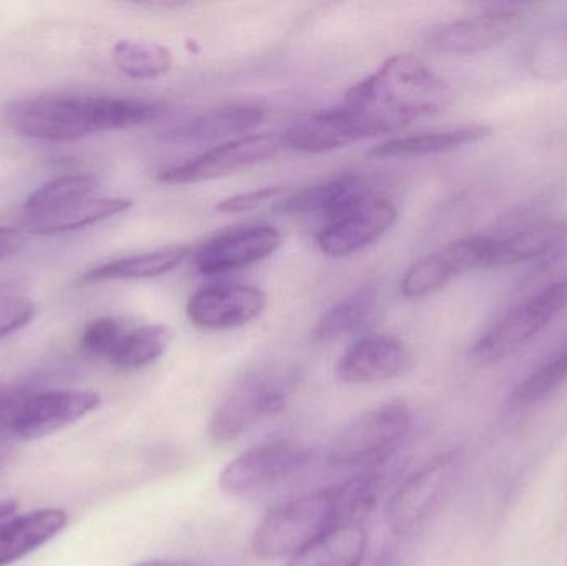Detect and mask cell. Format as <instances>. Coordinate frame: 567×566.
Listing matches in <instances>:
<instances>
[{
    "instance_id": "cell-1",
    "label": "cell",
    "mask_w": 567,
    "mask_h": 566,
    "mask_svg": "<svg viewBox=\"0 0 567 566\" xmlns=\"http://www.w3.org/2000/svg\"><path fill=\"white\" fill-rule=\"evenodd\" d=\"M450 102L452 92L440 76L416 56L399 53L353 85L337 106L360 142L439 115Z\"/></svg>"
},
{
    "instance_id": "cell-2",
    "label": "cell",
    "mask_w": 567,
    "mask_h": 566,
    "mask_svg": "<svg viewBox=\"0 0 567 566\" xmlns=\"http://www.w3.org/2000/svg\"><path fill=\"white\" fill-rule=\"evenodd\" d=\"M159 115L162 110L150 103L80 93L22 96L3 110V119L12 132L45 142H72L96 133L133 128Z\"/></svg>"
},
{
    "instance_id": "cell-3",
    "label": "cell",
    "mask_w": 567,
    "mask_h": 566,
    "mask_svg": "<svg viewBox=\"0 0 567 566\" xmlns=\"http://www.w3.org/2000/svg\"><path fill=\"white\" fill-rule=\"evenodd\" d=\"M132 208V202L100 195V182L86 173L60 176L23 203L22 226L32 235H59L95 225Z\"/></svg>"
},
{
    "instance_id": "cell-4",
    "label": "cell",
    "mask_w": 567,
    "mask_h": 566,
    "mask_svg": "<svg viewBox=\"0 0 567 566\" xmlns=\"http://www.w3.org/2000/svg\"><path fill=\"white\" fill-rule=\"evenodd\" d=\"M340 525L336 487L303 495L262 518L252 552L262 562L290 560Z\"/></svg>"
},
{
    "instance_id": "cell-5",
    "label": "cell",
    "mask_w": 567,
    "mask_h": 566,
    "mask_svg": "<svg viewBox=\"0 0 567 566\" xmlns=\"http://www.w3.org/2000/svg\"><path fill=\"white\" fill-rule=\"evenodd\" d=\"M299 372L287 366H266L239 379L219 402L209 421V435L219 444L236 441L289 404Z\"/></svg>"
},
{
    "instance_id": "cell-6",
    "label": "cell",
    "mask_w": 567,
    "mask_h": 566,
    "mask_svg": "<svg viewBox=\"0 0 567 566\" xmlns=\"http://www.w3.org/2000/svg\"><path fill=\"white\" fill-rule=\"evenodd\" d=\"M567 308V281L532 289L518 305L496 319L470 349L475 368H488L532 341Z\"/></svg>"
},
{
    "instance_id": "cell-7",
    "label": "cell",
    "mask_w": 567,
    "mask_h": 566,
    "mask_svg": "<svg viewBox=\"0 0 567 566\" xmlns=\"http://www.w3.org/2000/svg\"><path fill=\"white\" fill-rule=\"evenodd\" d=\"M102 404V395L89 389L10 394L0 415V434L19 441L49 438L82 421Z\"/></svg>"
},
{
    "instance_id": "cell-8",
    "label": "cell",
    "mask_w": 567,
    "mask_h": 566,
    "mask_svg": "<svg viewBox=\"0 0 567 566\" xmlns=\"http://www.w3.org/2000/svg\"><path fill=\"white\" fill-rule=\"evenodd\" d=\"M412 414L402 401H389L367 409L347 422L329 445L333 467H362L385 457L410 431Z\"/></svg>"
},
{
    "instance_id": "cell-9",
    "label": "cell",
    "mask_w": 567,
    "mask_h": 566,
    "mask_svg": "<svg viewBox=\"0 0 567 566\" xmlns=\"http://www.w3.org/2000/svg\"><path fill=\"white\" fill-rule=\"evenodd\" d=\"M309 461L310 452L300 445L287 442L259 445L223 469L219 488L229 497H256L302 471Z\"/></svg>"
},
{
    "instance_id": "cell-10",
    "label": "cell",
    "mask_w": 567,
    "mask_h": 566,
    "mask_svg": "<svg viewBox=\"0 0 567 566\" xmlns=\"http://www.w3.org/2000/svg\"><path fill=\"white\" fill-rule=\"evenodd\" d=\"M525 20L522 7L496 6L476 16L433 27L426 43L446 55H476L505 43L522 29Z\"/></svg>"
},
{
    "instance_id": "cell-11",
    "label": "cell",
    "mask_w": 567,
    "mask_h": 566,
    "mask_svg": "<svg viewBox=\"0 0 567 566\" xmlns=\"http://www.w3.org/2000/svg\"><path fill=\"white\" fill-rule=\"evenodd\" d=\"M375 198L373 185L365 176L349 173L290 196L281 203L279 212L293 222L319 226L322 231Z\"/></svg>"
},
{
    "instance_id": "cell-12",
    "label": "cell",
    "mask_w": 567,
    "mask_h": 566,
    "mask_svg": "<svg viewBox=\"0 0 567 566\" xmlns=\"http://www.w3.org/2000/svg\"><path fill=\"white\" fill-rule=\"evenodd\" d=\"M453 452L432 459L410 475L386 505V522L393 534L406 535L425 524L442 501L455 472Z\"/></svg>"
},
{
    "instance_id": "cell-13",
    "label": "cell",
    "mask_w": 567,
    "mask_h": 566,
    "mask_svg": "<svg viewBox=\"0 0 567 566\" xmlns=\"http://www.w3.org/2000/svg\"><path fill=\"white\" fill-rule=\"evenodd\" d=\"M282 148L281 136L248 135L215 146L182 165L173 166L159 173L158 179L168 185L208 182L221 178L229 173L248 168L256 163L275 156Z\"/></svg>"
},
{
    "instance_id": "cell-14",
    "label": "cell",
    "mask_w": 567,
    "mask_h": 566,
    "mask_svg": "<svg viewBox=\"0 0 567 566\" xmlns=\"http://www.w3.org/2000/svg\"><path fill=\"white\" fill-rule=\"evenodd\" d=\"M488 236H470L443 246L413 265L402 279V295L415 299L433 295L458 276L485 268Z\"/></svg>"
},
{
    "instance_id": "cell-15",
    "label": "cell",
    "mask_w": 567,
    "mask_h": 566,
    "mask_svg": "<svg viewBox=\"0 0 567 566\" xmlns=\"http://www.w3.org/2000/svg\"><path fill=\"white\" fill-rule=\"evenodd\" d=\"M281 243V233L275 226H239L206 241L196 251L195 265L203 275L236 271L268 258Z\"/></svg>"
},
{
    "instance_id": "cell-16",
    "label": "cell",
    "mask_w": 567,
    "mask_h": 566,
    "mask_svg": "<svg viewBox=\"0 0 567 566\" xmlns=\"http://www.w3.org/2000/svg\"><path fill=\"white\" fill-rule=\"evenodd\" d=\"M268 299L261 289L245 285H216L189 298L186 315L196 328L223 331L249 325L265 312Z\"/></svg>"
},
{
    "instance_id": "cell-17",
    "label": "cell",
    "mask_w": 567,
    "mask_h": 566,
    "mask_svg": "<svg viewBox=\"0 0 567 566\" xmlns=\"http://www.w3.org/2000/svg\"><path fill=\"white\" fill-rule=\"evenodd\" d=\"M567 245V222L561 218L532 219L505 235L488 236L485 268L523 265L546 259Z\"/></svg>"
},
{
    "instance_id": "cell-18",
    "label": "cell",
    "mask_w": 567,
    "mask_h": 566,
    "mask_svg": "<svg viewBox=\"0 0 567 566\" xmlns=\"http://www.w3.org/2000/svg\"><path fill=\"white\" fill-rule=\"evenodd\" d=\"M409 364V349L400 339L372 335L347 349L337 364V375L346 384H377L402 374Z\"/></svg>"
},
{
    "instance_id": "cell-19",
    "label": "cell",
    "mask_w": 567,
    "mask_h": 566,
    "mask_svg": "<svg viewBox=\"0 0 567 566\" xmlns=\"http://www.w3.org/2000/svg\"><path fill=\"white\" fill-rule=\"evenodd\" d=\"M396 222V208L377 196L346 218L317 233V245L330 258H343L382 238Z\"/></svg>"
},
{
    "instance_id": "cell-20",
    "label": "cell",
    "mask_w": 567,
    "mask_h": 566,
    "mask_svg": "<svg viewBox=\"0 0 567 566\" xmlns=\"http://www.w3.org/2000/svg\"><path fill=\"white\" fill-rule=\"evenodd\" d=\"M69 515L62 508H40L0 522V566L16 564L62 534Z\"/></svg>"
},
{
    "instance_id": "cell-21",
    "label": "cell",
    "mask_w": 567,
    "mask_h": 566,
    "mask_svg": "<svg viewBox=\"0 0 567 566\" xmlns=\"http://www.w3.org/2000/svg\"><path fill=\"white\" fill-rule=\"evenodd\" d=\"M265 119L258 105H228L208 110L202 115L176 123L162 133L166 142L198 143L251 132Z\"/></svg>"
},
{
    "instance_id": "cell-22",
    "label": "cell",
    "mask_w": 567,
    "mask_h": 566,
    "mask_svg": "<svg viewBox=\"0 0 567 566\" xmlns=\"http://www.w3.org/2000/svg\"><path fill=\"white\" fill-rule=\"evenodd\" d=\"M188 246H172L142 255L125 256L103 263L82 276V285H96L105 281H128V279H148L165 275L178 268L188 258Z\"/></svg>"
},
{
    "instance_id": "cell-23",
    "label": "cell",
    "mask_w": 567,
    "mask_h": 566,
    "mask_svg": "<svg viewBox=\"0 0 567 566\" xmlns=\"http://www.w3.org/2000/svg\"><path fill=\"white\" fill-rule=\"evenodd\" d=\"M492 135V128L485 125L458 126V128L440 130V132L416 133V135L396 136L389 142L380 143L370 150L373 158L390 156H423L445 153L480 142Z\"/></svg>"
},
{
    "instance_id": "cell-24",
    "label": "cell",
    "mask_w": 567,
    "mask_h": 566,
    "mask_svg": "<svg viewBox=\"0 0 567 566\" xmlns=\"http://www.w3.org/2000/svg\"><path fill=\"white\" fill-rule=\"evenodd\" d=\"M367 542L369 538L362 525H340L290 558L287 566H360Z\"/></svg>"
},
{
    "instance_id": "cell-25",
    "label": "cell",
    "mask_w": 567,
    "mask_h": 566,
    "mask_svg": "<svg viewBox=\"0 0 567 566\" xmlns=\"http://www.w3.org/2000/svg\"><path fill=\"white\" fill-rule=\"evenodd\" d=\"M377 306H379V289L375 286L365 285L350 292L346 299L337 302L319 319L313 328V341L327 344L360 331L372 321Z\"/></svg>"
},
{
    "instance_id": "cell-26",
    "label": "cell",
    "mask_w": 567,
    "mask_h": 566,
    "mask_svg": "<svg viewBox=\"0 0 567 566\" xmlns=\"http://www.w3.org/2000/svg\"><path fill=\"white\" fill-rule=\"evenodd\" d=\"M112 56L116 69L135 80L159 79L173 66L172 50L150 40H118L113 45Z\"/></svg>"
},
{
    "instance_id": "cell-27",
    "label": "cell",
    "mask_w": 567,
    "mask_h": 566,
    "mask_svg": "<svg viewBox=\"0 0 567 566\" xmlns=\"http://www.w3.org/2000/svg\"><path fill=\"white\" fill-rule=\"evenodd\" d=\"M168 328L162 325H145L128 329L123 336L110 362L123 371H136L158 361L168 348Z\"/></svg>"
},
{
    "instance_id": "cell-28",
    "label": "cell",
    "mask_w": 567,
    "mask_h": 566,
    "mask_svg": "<svg viewBox=\"0 0 567 566\" xmlns=\"http://www.w3.org/2000/svg\"><path fill=\"white\" fill-rule=\"evenodd\" d=\"M566 381L567 344L513 389L512 404L518 409L538 404L558 391Z\"/></svg>"
},
{
    "instance_id": "cell-29",
    "label": "cell",
    "mask_w": 567,
    "mask_h": 566,
    "mask_svg": "<svg viewBox=\"0 0 567 566\" xmlns=\"http://www.w3.org/2000/svg\"><path fill=\"white\" fill-rule=\"evenodd\" d=\"M528 66L542 80L567 79V25L546 30L535 40Z\"/></svg>"
},
{
    "instance_id": "cell-30",
    "label": "cell",
    "mask_w": 567,
    "mask_h": 566,
    "mask_svg": "<svg viewBox=\"0 0 567 566\" xmlns=\"http://www.w3.org/2000/svg\"><path fill=\"white\" fill-rule=\"evenodd\" d=\"M35 305L17 295L13 282H0V339L25 328L35 318Z\"/></svg>"
},
{
    "instance_id": "cell-31",
    "label": "cell",
    "mask_w": 567,
    "mask_h": 566,
    "mask_svg": "<svg viewBox=\"0 0 567 566\" xmlns=\"http://www.w3.org/2000/svg\"><path fill=\"white\" fill-rule=\"evenodd\" d=\"M128 328L116 318H100L86 326L82 336V346L95 358H112Z\"/></svg>"
},
{
    "instance_id": "cell-32",
    "label": "cell",
    "mask_w": 567,
    "mask_h": 566,
    "mask_svg": "<svg viewBox=\"0 0 567 566\" xmlns=\"http://www.w3.org/2000/svg\"><path fill=\"white\" fill-rule=\"evenodd\" d=\"M281 192L279 188H261L255 192L241 193V195L231 196V198L223 199L216 208L223 213H245L258 208L262 203L271 199L272 196Z\"/></svg>"
},
{
    "instance_id": "cell-33",
    "label": "cell",
    "mask_w": 567,
    "mask_h": 566,
    "mask_svg": "<svg viewBox=\"0 0 567 566\" xmlns=\"http://www.w3.org/2000/svg\"><path fill=\"white\" fill-rule=\"evenodd\" d=\"M25 245V236L16 228L0 226V261L19 255L20 249Z\"/></svg>"
},
{
    "instance_id": "cell-34",
    "label": "cell",
    "mask_w": 567,
    "mask_h": 566,
    "mask_svg": "<svg viewBox=\"0 0 567 566\" xmlns=\"http://www.w3.org/2000/svg\"><path fill=\"white\" fill-rule=\"evenodd\" d=\"M17 511H19V504L16 501H12V498H0V522L12 517Z\"/></svg>"
},
{
    "instance_id": "cell-35",
    "label": "cell",
    "mask_w": 567,
    "mask_h": 566,
    "mask_svg": "<svg viewBox=\"0 0 567 566\" xmlns=\"http://www.w3.org/2000/svg\"><path fill=\"white\" fill-rule=\"evenodd\" d=\"M130 566H193V565L183 564V562H173V560H146V562H138V564H133Z\"/></svg>"
},
{
    "instance_id": "cell-36",
    "label": "cell",
    "mask_w": 567,
    "mask_h": 566,
    "mask_svg": "<svg viewBox=\"0 0 567 566\" xmlns=\"http://www.w3.org/2000/svg\"><path fill=\"white\" fill-rule=\"evenodd\" d=\"M10 459V449L9 445L6 444V442L0 439V471H2L3 467H6L7 462H9Z\"/></svg>"
},
{
    "instance_id": "cell-37",
    "label": "cell",
    "mask_w": 567,
    "mask_h": 566,
    "mask_svg": "<svg viewBox=\"0 0 567 566\" xmlns=\"http://www.w3.org/2000/svg\"><path fill=\"white\" fill-rule=\"evenodd\" d=\"M10 392L0 389V415H2L3 405H6L7 399H9Z\"/></svg>"
}]
</instances>
